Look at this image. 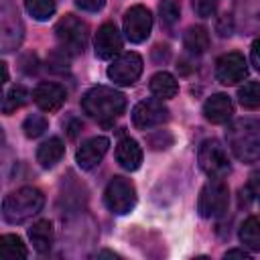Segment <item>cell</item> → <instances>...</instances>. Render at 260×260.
<instances>
[{"mask_svg":"<svg viewBox=\"0 0 260 260\" xmlns=\"http://www.w3.org/2000/svg\"><path fill=\"white\" fill-rule=\"evenodd\" d=\"M225 140L234 156L242 162L260 160V120L238 118L225 130Z\"/></svg>","mask_w":260,"mask_h":260,"instance_id":"6da1fadb","label":"cell"},{"mask_svg":"<svg viewBox=\"0 0 260 260\" xmlns=\"http://www.w3.org/2000/svg\"><path fill=\"white\" fill-rule=\"evenodd\" d=\"M81 108L89 118H93L102 124H108L124 114L126 95L114 87L98 85V87H91L89 91H85V95L81 98Z\"/></svg>","mask_w":260,"mask_h":260,"instance_id":"7a4b0ae2","label":"cell"},{"mask_svg":"<svg viewBox=\"0 0 260 260\" xmlns=\"http://www.w3.org/2000/svg\"><path fill=\"white\" fill-rule=\"evenodd\" d=\"M45 205V195L37 187H20L2 201V217L8 223H22L37 215Z\"/></svg>","mask_w":260,"mask_h":260,"instance_id":"3957f363","label":"cell"},{"mask_svg":"<svg viewBox=\"0 0 260 260\" xmlns=\"http://www.w3.org/2000/svg\"><path fill=\"white\" fill-rule=\"evenodd\" d=\"M55 37H57L59 47L65 53L81 55L85 51V45H87V39H89V28L81 18H77L73 14H67L57 22Z\"/></svg>","mask_w":260,"mask_h":260,"instance_id":"277c9868","label":"cell"},{"mask_svg":"<svg viewBox=\"0 0 260 260\" xmlns=\"http://www.w3.org/2000/svg\"><path fill=\"white\" fill-rule=\"evenodd\" d=\"M228 203H230V189L223 183V179H209L199 193L197 209L201 217L215 219L228 211Z\"/></svg>","mask_w":260,"mask_h":260,"instance_id":"5b68a950","label":"cell"},{"mask_svg":"<svg viewBox=\"0 0 260 260\" xmlns=\"http://www.w3.org/2000/svg\"><path fill=\"white\" fill-rule=\"evenodd\" d=\"M197 160H199L201 171L209 179H223L232 169L230 156H228L223 144L215 138H207L201 142L199 152H197Z\"/></svg>","mask_w":260,"mask_h":260,"instance_id":"8992f818","label":"cell"},{"mask_svg":"<svg viewBox=\"0 0 260 260\" xmlns=\"http://www.w3.org/2000/svg\"><path fill=\"white\" fill-rule=\"evenodd\" d=\"M24 37V26L20 20V14L12 0L0 2V49L2 53L14 51Z\"/></svg>","mask_w":260,"mask_h":260,"instance_id":"52a82bcc","label":"cell"},{"mask_svg":"<svg viewBox=\"0 0 260 260\" xmlns=\"http://www.w3.org/2000/svg\"><path fill=\"white\" fill-rule=\"evenodd\" d=\"M104 203L116 215L130 213L134 209V205H136V189H134L132 181L126 179V177H114L106 185Z\"/></svg>","mask_w":260,"mask_h":260,"instance_id":"ba28073f","label":"cell"},{"mask_svg":"<svg viewBox=\"0 0 260 260\" xmlns=\"http://www.w3.org/2000/svg\"><path fill=\"white\" fill-rule=\"evenodd\" d=\"M142 75V57L138 53H120L108 67V77L118 85H132Z\"/></svg>","mask_w":260,"mask_h":260,"instance_id":"9c48e42d","label":"cell"},{"mask_svg":"<svg viewBox=\"0 0 260 260\" xmlns=\"http://www.w3.org/2000/svg\"><path fill=\"white\" fill-rule=\"evenodd\" d=\"M152 30V14L146 6H130L124 14V35L130 43H142Z\"/></svg>","mask_w":260,"mask_h":260,"instance_id":"30bf717a","label":"cell"},{"mask_svg":"<svg viewBox=\"0 0 260 260\" xmlns=\"http://www.w3.org/2000/svg\"><path fill=\"white\" fill-rule=\"evenodd\" d=\"M169 120V108L162 100H142L132 110V122L138 130H150Z\"/></svg>","mask_w":260,"mask_h":260,"instance_id":"8fae6325","label":"cell"},{"mask_svg":"<svg viewBox=\"0 0 260 260\" xmlns=\"http://www.w3.org/2000/svg\"><path fill=\"white\" fill-rule=\"evenodd\" d=\"M248 75V63L242 53H225L215 63V77L223 85H236Z\"/></svg>","mask_w":260,"mask_h":260,"instance_id":"7c38bea8","label":"cell"},{"mask_svg":"<svg viewBox=\"0 0 260 260\" xmlns=\"http://www.w3.org/2000/svg\"><path fill=\"white\" fill-rule=\"evenodd\" d=\"M93 49L100 59H114L122 51V35L114 22H104L93 39Z\"/></svg>","mask_w":260,"mask_h":260,"instance_id":"4fadbf2b","label":"cell"},{"mask_svg":"<svg viewBox=\"0 0 260 260\" xmlns=\"http://www.w3.org/2000/svg\"><path fill=\"white\" fill-rule=\"evenodd\" d=\"M110 148V140L106 136H93V138H87L75 152V160L79 165V169L83 171H89L93 167H98L104 158V154L108 152Z\"/></svg>","mask_w":260,"mask_h":260,"instance_id":"5bb4252c","label":"cell"},{"mask_svg":"<svg viewBox=\"0 0 260 260\" xmlns=\"http://www.w3.org/2000/svg\"><path fill=\"white\" fill-rule=\"evenodd\" d=\"M234 24L244 35H252L260 30V0H236Z\"/></svg>","mask_w":260,"mask_h":260,"instance_id":"9a60e30c","label":"cell"},{"mask_svg":"<svg viewBox=\"0 0 260 260\" xmlns=\"http://www.w3.org/2000/svg\"><path fill=\"white\" fill-rule=\"evenodd\" d=\"M32 100L35 104L43 110V112H57L65 100H67V91L65 87H61L59 83H51V81H43L32 89Z\"/></svg>","mask_w":260,"mask_h":260,"instance_id":"2e32d148","label":"cell"},{"mask_svg":"<svg viewBox=\"0 0 260 260\" xmlns=\"http://www.w3.org/2000/svg\"><path fill=\"white\" fill-rule=\"evenodd\" d=\"M232 114H234V104L225 93H213L203 104V116L211 124H223L232 118Z\"/></svg>","mask_w":260,"mask_h":260,"instance_id":"e0dca14e","label":"cell"},{"mask_svg":"<svg viewBox=\"0 0 260 260\" xmlns=\"http://www.w3.org/2000/svg\"><path fill=\"white\" fill-rule=\"evenodd\" d=\"M116 160H118V165L122 169L136 171L140 167V162H142V148H140V144L134 138H130V136L122 138L118 142V146H116Z\"/></svg>","mask_w":260,"mask_h":260,"instance_id":"ac0fdd59","label":"cell"},{"mask_svg":"<svg viewBox=\"0 0 260 260\" xmlns=\"http://www.w3.org/2000/svg\"><path fill=\"white\" fill-rule=\"evenodd\" d=\"M28 238L37 252H41V254L49 252L53 246V238H55L53 223L49 219H41V221L32 223V228H28Z\"/></svg>","mask_w":260,"mask_h":260,"instance_id":"d6986e66","label":"cell"},{"mask_svg":"<svg viewBox=\"0 0 260 260\" xmlns=\"http://www.w3.org/2000/svg\"><path fill=\"white\" fill-rule=\"evenodd\" d=\"M63 154H65V144H63V140L57 138V136H53V138L45 140V142L39 146V150H37V160H39V165H41L43 169H51V167H55V165L63 158Z\"/></svg>","mask_w":260,"mask_h":260,"instance_id":"ffe728a7","label":"cell"},{"mask_svg":"<svg viewBox=\"0 0 260 260\" xmlns=\"http://www.w3.org/2000/svg\"><path fill=\"white\" fill-rule=\"evenodd\" d=\"M148 87H150V91H152L156 98H160V100L175 98L177 91H179V83H177V79H175L171 73H167V71H158V73H154V75L150 77Z\"/></svg>","mask_w":260,"mask_h":260,"instance_id":"44dd1931","label":"cell"},{"mask_svg":"<svg viewBox=\"0 0 260 260\" xmlns=\"http://www.w3.org/2000/svg\"><path fill=\"white\" fill-rule=\"evenodd\" d=\"M183 45L191 55H201L209 47V32L205 26H191L183 35Z\"/></svg>","mask_w":260,"mask_h":260,"instance_id":"7402d4cb","label":"cell"},{"mask_svg":"<svg viewBox=\"0 0 260 260\" xmlns=\"http://www.w3.org/2000/svg\"><path fill=\"white\" fill-rule=\"evenodd\" d=\"M28 256L24 242L14 234H4L0 238V258L4 260H24Z\"/></svg>","mask_w":260,"mask_h":260,"instance_id":"603a6c76","label":"cell"},{"mask_svg":"<svg viewBox=\"0 0 260 260\" xmlns=\"http://www.w3.org/2000/svg\"><path fill=\"white\" fill-rule=\"evenodd\" d=\"M240 242L244 244L246 250L260 252V219L258 217H248L240 225Z\"/></svg>","mask_w":260,"mask_h":260,"instance_id":"cb8c5ba5","label":"cell"},{"mask_svg":"<svg viewBox=\"0 0 260 260\" xmlns=\"http://www.w3.org/2000/svg\"><path fill=\"white\" fill-rule=\"evenodd\" d=\"M26 100H28V91H26L22 85H14V87H10V89L4 93L2 112H4V114H12V112L18 110L20 106H24Z\"/></svg>","mask_w":260,"mask_h":260,"instance_id":"d4e9b609","label":"cell"},{"mask_svg":"<svg viewBox=\"0 0 260 260\" xmlns=\"http://www.w3.org/2000/svg\"><path fill=\"white\" fill-rule=\"evenodd\" d=\"M238 100L246 110H256L260 108V83L258 81H248L238 89Z\"/></svg>","mask_w":260,"mask_h":260,"instance_id":"484cf974","label":"cell"},{"mask_svg":"<svg viewBox=\"0 0 260 260\" xmlns=\"http://www.w3.org/2000/svg\"><path fill=\"white\" fill-rule=\"evenodd\" d=\"M24 8L35 20H47L55 14L57 6L55 0H24Z\"/></svg>","mask_w":260,"mask_h":260,"instance_id":"4316f807","label":"cell"},{"mask_svg":"<svg viewBox=\"0 0 260 260\" xmlns=\"http://www.w3.org/2000/svg\"><path fill=\"white\" fill-rule=\"evenodd\" d=\"M158 14H160V24L171 28L179 22L181 16V4L177 0H162L158 6Z\"/></svg>","mask_w":260,"mask_h":260,"instance_id":"83f0119b","label":"cell"},{"mask_svg":"<svg viewBox=\"0 0 260 260\" xmlns=\"http://www.w3.org/2000/svg\"><path fill=\"white\" fill-rule=\"evenodd\" d=\"M47 126H49V122H47L45 116H41V114H30V116L24 120L22 130H24V136H26V138H39V136L47 130Z\"/></svg>","mask_w":260,"mask_h":260,"instance_id":"f1b7e54d","label":"cell"},{"mask_svg":"<svg viewBox=\"0 0 260 260\" xmlns=\"http://www.w3.org/2000/svg\"><path fill=\"white\" fill-rule=\"evenodd\" d=\"M217 4H219V0H193V8L201 18L213 16L217 10Z\"/></svg>","mask_w":260,"mask_h":260,"instance_id":"f546056e","label":"cell"},{"mask_svg":"<svg viewBox=\"0 0 260 260\" xmlns=\"http://www.w3.org/2000/svg\"><path fill=\"white\" fill-rule=\"evenodd\" d=\"M234 28H236V24H234V16L232 14H221L215 20V30L219 32V37H230Z\"/></svg>","mask_w":260,"mask_h":260,"instance_id":"4dcf8cb0","label":"cell"},{"mask_svg":"<svg viewBox=\"0 0 260 260\" xmlns=\"http://www.w3.org/2000/svg\"><path fill=\"white\" fill-rule=\"evenodd\" d=\"M75 4L85 12H98L104 8L106 0H75Z\"/></svg>","mask_w":260,"mask_h":260,"instance_id":"1f68e13d","label":"cell"},{"mask_svg":"<svg viewBox=\"0 0 260 260\" xmlns=\"http://www.w3.org/2000/svg\"><path fill=\"white\" fill-rule=\"evenodd\" d=\"M248 191H250L254 197H260V169H256V171L250 175V181H248Z\"/></svg>","mask_w":260,"mask_h":260,"instance_id":"d6a6232c","label":"cell"},{"mask_svg":"<svg viewBox=\"0 0 260 260\" xmlns=\"http://www.w3.org/2000/svg\"><path fill=\"white\" fill-rule=\"evenodd\" d=\"M250 59H252V65L254 69L260 73V39H256L252 43V51H250Z\"/></svg>","mask_w":260,"mask_h":260,"instance_id":"836d02e7","label":"cell"},{"mask_svg":"<svg viewBox=\"0 0 260 260\" xmlns=\"http://www.w3.org/2000/svg\"><path fill=\"white\" fill-rule=\"evenodd\" d=\"M225 258H250V252H246V250H228Z\"/></svg>","mask_w":260,"mask_h":260,"instance_id":"e575fe53","label":"cell"},{"mask_svg":"<svg viewBox=\"0 0 260 260\" xmlns=\"http://www.w3.org/2000/svg\"><path fill=\"white\" fill-rule=\"evenodd\" d=\"M2 65V79H4V83L8 81V69H6V63H0Z\"/></svg>","mask_w":260,"mask_h":260,"instance_id":"d590c367","label":"cell"}]
</instances>
